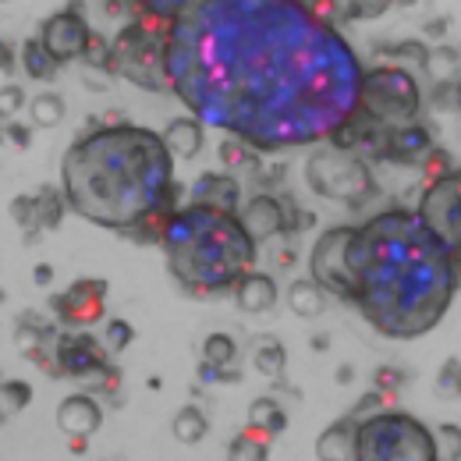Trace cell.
<instances>
[{
	"mask_svg": "<svg viewBox=\"0 0 461 461\" xmlns=\"http://www.w3.org/2000/svg\"><path fill=\"white\" fill-rule=\"evenodd\" d=\"M40 40H43V47L54 54L58 64H71V60H86V54L93 50L96 32H93L89 22L82 18V4L75 0L71 7L50 14V18L40 25Z\"/></svg>",
	"mask_w": 461,
	"mask_h": 461,
	"instance_id": "obj_12",
	"label": "cell"
},
{
	"mask_svg": "<svg viewBox=\"0 0 461 461\" xmlns=\"http://www.w3.org/2000/svg\"><path fill=\"white\" fill-rule=\"evenodd\" d=\"M249 426H259V429L281 437L285 426H288V415H285V408L274 398H256V402L249 404Z\"/></svg>",
	"mask_w": 461,
	"mask_h": 461,
	"instance_id": "obj_30",
	"label": "cell"
},
{
	"mask_svg": "<svg viewBox=\"0 0 461 461\" xmlns=\"http://www.w3.org/2000/svg\"><path fill=\"white\" fill-rule=\"evenodd\" d=\"M22 68H25L29 78H36V82H50V78L58 75L60 64L54 60V54L43 47L40 36H29V40L22 43Z\"/></svg>",
	"mask_w": 461,
	"mask_h": 461,
	"instance_id": "obj_25",
	"label": "cell"
},
{
	"mask_svg": "<svg viewBox=\"0 0 461 461\" xmlns=\"http://www.w3.org/2000/svg\"><path fill=\"white\" fill-rule=\"evenodd\" d=\"M234 302H238L241 312H252V316L270 312V309L277 305V281H274L270 274H263V270H252V274H245V277L238 281Z\"/></svg>",
	"mask_w": 461,
	"mask_h": 461,
	"instance_id": "obj_21",
	"label": "cell"
},
{
	"mask_svg": "<svg viewBox=\"0 0 461 461\" xmlns=\"http://www.w3.org/2000/svg\"><path fill=\"white\" fill-rule=\"evenodd\" d=\"M131 341H135V327H131L128 320H111V323H107V330H104V345L111 348V355L124 351Z\"/></svg>",
	"mask_w": 461,
	"mask_h": 461,
	"instance_id": "obj_36",
	"label": "cell"
},
{
	"mask_svg": "<svg viewBox=\"0 0 461 461\" xmlns=\"http://www.w3.org/2000/svg\"><path fill=\"white\" fill-rule=\"evenodd\" d=\"M199 0H131V11L139 18H149V22H164L174 25L177 18H185Z\"/></svg>",
	"mask_w": 461,
	"mask_h": 461,
	"instance_id": "obj_27",
	"label": "cell"
},
{
	"mask_svg": "<svg viewBox=\"0 0 461 461\" xmlns=\"http://www.w3.org/2000/svg\"><path fill=\"white\" fill-rule=\"evenodd\" d=\"M167 68L188 114L259 153L334 139L366 75L312 0H199L171 25Z\"/></svg>",
	"mask_w": 461,
	"mask_h": 461,
	"instance_id": "obj_1",
	"label": "cell"
},
{
	"mask_svg": "<svg viewBox=\"0 0 461 461\" xmlns=\"http://www.w3.org/2000/svg\"><path fill=\"white\" fill-rule=\"evenodd\" d=\"M348 263L351 305L391 341H415L440 327L461 285L458 256L404 206L380 210L351 230Z\"/></svg>",
	"mask_w": 461,
	"mask_h": 461,
	"instance_id": "obj_2",
	"label": "cell"
},
{
	"mask_svg": "<svg viewBox=\"0 0 461 461\" xmlns=\"http://www.w3.org/2000/svg\"><path fill=\"white\" fill-rule=\"evenodd\" d=\"M0 68H4V75H11V68H14V50H11V43L0 47Z\"/></svg>",
	"mask_w": 461,
	"mask_h": 461,
	"instance_id": "obj_40",
	"label": "cell"
},
{
	"mask_svg": "<svg viewBox=\"0 0 461 461\" xmlns=\"http://www.w3.org/2000/svg\"><path fill=\"white\" fill-rule=\"evenodd\" d=\"M351 230L348 224L327 228L309 252V274L320 288L341 302H351V263H348V245H351Z\"/></svg>",
	"mask_w": 461,
	"mask_h": 461,
	"instance_id": "obj_11",
	"label": "cell"
},
{
	"mask_svg": "<svg viewBox=\"0 0 461 461\" xmlns=\"http://www.w3.org/2000/svg\"><path fill=\"white\" fill-rule=\"evenodd\" d=\"M285 362H288V355H285V345H281L277 338H259V345L252 351V366H256L263 376L277 380V376L285 373Z\"/></svg>",
	"mask_w": 461,
	"mask_h": 461,
	"instance_id": "obj_31",
	"label": "cell"
},
{
	"mask_svg": "<svg viewBox=\"0 0 461 461\" xmlns=\"http://www.w3.org/2000/svg\"><path fill=\"white\" fill-rule=\"evenodd\" d=\"M167 270L177 288L188 294H224L252 274L259 241L249 234L238 213L185 203L177 206L160 238Z\"/></svg>",
	"mask_w": 461,
	"mask_h": 461,
	"instance_id": "obj_4",
	"label": "cell"
},
{
	"mask_svg": "<svg viewBox=\"0 0 461 461\" xmlns=\"http://www.w3.org/2000/svg\"><path fill=\"white\" fill-rule=\"evenodd\" d=\"M25 104V93L22 86H4V96H0V107H4V117H14L18 107Z\"/></svg>",
	"mask_w": 461,
	"mask_h": 461,
	"instance_id": "obj_39",
	"label": "cell"
},
{
	"mask_svg": "<svg viewBox=\"0 0 461 461\" xmlns=\"http://www.w3.org/2000/svg\"><path fill=\"white\" fill-rule=\"evenodd\" d=\"M437 433L408 411H373L358 419V461H433Z\"/></svg>",
	"mask_w": 461,
	"mask_h": 461,
	"instance_id": "obj_6",
	"label": "cell"
},
{
	"mask_svg": "<svg viewBox=\"0 0 461 461\" xmlns=\"http://www.w3.org/2000/svg\"><path fill=\"white\" fill-rule=\"evenodd\" d=\"M404 380H408V376H404L402 369H394V366H384V369H376V376H373V387L394 398V394H398V391L404 387Z\"/></svg>",
	"mask_w": 461,
	"mask_h": 461,
	"instance_id": "obj_37",
	"label": "cell"
},
{
	"mask_svg": "<svg viewBox=\"0 0 461 461\" xmlns=\"http://www.w3.org/2000/svg\"><path fill=\"white\" fill-rule=\"evenodd\" d=\"M433 135L429 128L415 117L408 124H394L384 131V142H380V153L376 160H391V164H404V167H415V164H426V157L433 153Z\"/></svg>",
	"mask_w": 461,
	"mask_h": 461,
	"instance_id": "obj_14",
	"label": "cell"
},
{
	"mask_svg": "<svg viewBox=\"0 0 461 461\" xmlns=\"http://www.w3.org/2000/svg\"><path fill=\"white\" fill-rule=\"evenodd\" d=\"M60 192L82 221L124 238L146 224L164 203L181 199L174 153L164 131L142 124H100L78 135L60 160Z\"/></svg>",
	"mask_w": 461,
	"mask_h": 461,
	"instance_id": "obj_3",
	"label": "cell"
},
{
	"mask_svg": "<svg viewBox=\"0 0 461 461\" xmlns=\"http://www.w3.org/2000/svg\"><path fill=\"white\" fill-rule=\"evenodd\" d=\"M167 43H171V25L135 14L111 43V75L146 93H171Z\"/></svg>",
	"mask_w": 461,
	"mask_h": 461,
	"instance_id": "obj_5",
	"label": "cell"
},
{
	"mask_svg": "<svg viewBox=\"0 0 461 461\" xmlns=\"http://www.w3.org/2000/svg\"><path fill=\"white\" fill-rule=\"evenodd\" d=\"M323 294L327 291L320 288L312 277H305V281H294L288 291V305L294 316H302V320H312V316H320L323 312Z\"/></svg>",
	"mask_w": 461,
	"mask_h": 461,
	"instance_id": "obj_29",
	"label": "cell"
},
{
	"mask_svg": "<svg viewBox=\"0 0 461 461\" xmlns=\"http://www.w3.org/2000/svg\"><path fill=\"white\" fill-rule=\"evenodd\" d=\"M238 217H241V224L249 228V234L263 245V241H270V238H277L281 230H288V210H285V203L281 199H274V195H256V199H249L241 210H238Z\"/></svg>",
	"mask_w": 461,
	"mask_h": 461,
	"instance_id": "obj_16",
	"label": "cell"
},
{
	"mask_svg": "<svg viewBox=\"0 0 461 461\" xmlns=\"http://www.w3.org/2000/svg\"><path fill=\"white\" fill-rule=\"evenodd\" d=\"M100 426H104V408L93 394H71L58 404V429L68 440L71 437L89 440Z\"/></svg>",
	"mask_w": 461,
	"mask_h": 461,
	"instance_id": "obj_17",
	"label": "cell"
},
{
	"mask_svg": "<svg viewBox=\"0 0 461 461\" xmlns=\"http://www.w3.org/2000/svg\"><path fill=\"white\" fill-rule=\"evenodd\" d=\"M188 203L238 213V210H241V185H238L234 174H203V177H195V185L188 188Z\"/></svg>",
	"mask_w": 461,
	"mask_h": 461,
	"instance_id": "obj_19",
	"label": "cell"
},
{
	"mask_svg": "<svg viewBox=\"0 0 461 461\" xmlns=\"http://www.w3.org/2000/svg\"><path fill=\"white\" fill-rule=\"evenodd\" d=\"M419 107H422V89L415 71H408L402 64L366 68L355 111H362L380 124H408L419 117Z\"/></svg>",
	"mask_w": 461,
	"mask_h": 461,
	"instance_id": "obj_8",
	"label": "cell"
},
{
	"mask_svg": "<svg viewBox=\"0 0 461 461\" xmlns=\"http://www.w3.org/2000/svg\"><path fill=\"white\" fill-rule=\"evenodd\" d=\"M32 128H36L32 121H29V124H22V121H14V117H7V121H4V135H7V139L18 146V149H25V146H29Z\"/></svg>",
	"mask_w": 461,
	"mask_h": 461,
	"instance_id": "obj_38",
	"label": "cell"
},
{
	"mask_svg": "<svg viewBox=\"0 0 461 461\" xmlns=\"http://www.w3.org/2000/svg\"><path fill=\"white\" fill-rule=\"evenodd\" d=\"M64 206H68L64 192H58L54 185H47V188H40L36 195H18V199L11 203V217H14L18 228L25 230V238H32V230L40 234V230L58 228Z\"/></svg>",
	"mask_w": 461,
	"mask_h": 461,
	"instance_id": "obj_15",
	"label": "cell"
},
{
	"mask_svg": "<svg viewBox=\"0 0 461 461\" xmlns=\"http://www.w3.org/2000/svg\"><path fill=\"white\" fill-rule=\"evenodd\" d=\"M270 440H274V433H267V429H259V426H245V429L230 440L228 455L234 461H267L270 458Z\"/></svg>",
	"mask_w": 461,
	"mask_h": 461,
	"instance_id": "obj_24",
	"label": "cell"
},
{
	"mask_svg": "<svg viewBox=\"0 0 461 461\" xmlns=\"http://www.w3.org/2000/svg\"><path fill=\"white\" fill-rule=\"evenodd\" d=\"M206 433H210V419H206V411H203V408L185 404V408L174 415V440H177V444L195 447Z\"/></svg>",
	"mask_w": 461,
	"mask_h": 461,
	"instance_id": "obj_26",
	"label": "cell"
},
{
	"mask_svg": "<svg viewBox=\"0 0 461 461\" xmlns=\"http://www.w3.org/2000/svg\"><path fill=\"white\" fill-rule=\"evenodd\" d=\"M312 4H316V11H320L323 18H330L334 25L380 18V14L391 7V0H312Z\"/></svg>",
	"mask_w": 461,
	"mask_h": 461,
	"instance_id": "obj_23",
	"label": "cell"
},
{
	"mask_svg": "<svg viewBox=\"0 0 461 461\" xmlns=\"http://www.w3.org/2000/svg\"><path fill=\"white\" fill-rule=\"evenodd\" d=\"M64 96L58 93H36V100H29V121L36 128H58L64 121Z\"/></svg>",
	"mask_w": 461,
	"mask_h": 461,
	"instance_id": "obj_32",
	"label": "cell"
},
{
	"mask_svg": "<svg viewBox=\"0 0 461 461\" xmlns=\"http://www.w3.org/2000/svg\"><path fill=\"white\" fill-rule=\"evenodd\" d=\"M437 391L444 398H461V358H444L437 373Z\"/></svg>",
	"mask_w": 461,
	"mask_h": 461,
	"instance_id": "obj_35",
	"label": "cell"
},
{
	"mask_svg": "<svg viewBox=\"0 0 461 461\" xmlns=\"http://www.w3.org/2000/svg\"><path fill=\"white\" fill-rule=\"evenodd\" d=\"M391 4H402V7H415L419 0H391Z\"/></svg>",
	"mask_w": 461,
	"mask_h": 461,
	"instance_id": "obj_43",
	"label": "cell"
},
{
	"mask_svg": "<svg viewBox=\"0 0 461 461\" xmlns=\"http://www.w3.org/2000/svg\"><path fill=\"white\" fill-rule=\"evenodd\" d=\"M221 164H224V171H241V174H259L263 167V160H259V149H252L249 142H241V139H234L228 135V142H221Z\"/></svg>",
	"mask_w": 461,
	"mask_h": 461,
	"instance_id": "obj_28",
	"label": "cell"
},
{
	"mask_svg": "<svg viewBox=\"0 0 461 461\" xmlns=\"http://www.w3.org/2000/svg\"><path fill=\"white\" fill-rule=\"evenodd\" d=\"M29 402H32V387H29L25 380H7V384L0 387V411H4V422H7L11 415H18Z\"/></svg>",
	"mask_w": 461,
	"mask_h": 461,
	"instance_id": "obj_33",
	"label": "cell"
},
{
	"mask_svg": "<svg viewBox=\"0 0 461 461\" xmlns=\"http://www.w3.org/2000/svg\"><path fill=\"white\" fill-rule=\"evenodd\" d=\"M50 309H54L60 327H71V330L93 327L104 320V309H107V281L104 277H78L75 285H68L60 294L50 298Z\"/></svg>",
	"mask_w": 461,
	"mask_h": 461,
	"instance_id": "obj_13",
	"label": "cell"
},
{
	"mask_svg": "<svg viewBox=\"0 0 461 461\" xmlns=\"http://www.w3.org/2000/svg\"><path fill=\"white\" fill-rule=\"evenodd\" d=\"M32 277H36V281H40V285H50V277H54V267H47V263H40V267H36V274H32Z\"/></svg>",
	"mask_w": 461,
	"mask_h": 461,
	"instance_id": "obj_41",
	"label": "cell"
},
{
	"mask_svg": "<svg viewBox=\"0 0 461 461\" xmlns=\"http://www.w3.org/2000/svg\"><path fill=\"white\" fill-rule=\"evenodd\" d=\"M437 458H447V461L461 458V426L458 422H440V426H437Z\"/></svg>",
	"mask_w": 461,
	"mask_h": 461,
	"instance_id": "obj_34",
	"label": "cell"
},
{
	"mask_svg": "<svg viewBox=\"0 0 461 461\" xmlns=\"http://www.w3.org/2000/svg\"><path fill=\"white\" fill-rule=\"evenodd\" d=\"M415 213L437 234V241L444 249L461 256V167H451V171L422 181V195H419Z\"/></svg>",
	"mask_w": 461,
	"mask_h": 461,
	"instance_id": "obj_10",
	"label": "cell"
},
{
	"mask_svg": "<svg viewBox=\"0 0 461 461\" xmlns=\"http://www.w3.org/2000/svg\"><path fill=\"white\" fill-rule=\"evenodd\" d=\"M238 362V345L230 334H210L203 341V369H199V380L206 384H238L241 373L230 369Z\"/></svg>",
	"mask_w": 461,
	"mask_h": 461,
	"instance_id": "obj_18",
	"label": "cell"
},
{
	"mask_svg": "<svg viewBox=\"0 0 461 461\" xmlns=\"http://www.w3.org/2000/svg\"><path fill=\"white\" fill-rule=\"evenodd\" d=\"M455 93H458V111H461V78H458V86H455Z\"/></svg>",
	"mask_w": 461,
	"mask_h": 461,
	"instance_id": "obj_44",
	"label": "cell"
},
{
	"mask_svg": "<svg viewBox=\"0 0 461 461\" xmlns=\"http://www.w3.org/2000/svg\"><path fill=\"white\" fill-rule=\"evenodd\" d=\"M316 455L323 461H358V415L348 411L330 422L316 440Z\"/></svg>",
	"mask_w": 461,
	"mask_h": 461,
	"instance_id": "obj_20",
	"label": "cell"
},
{
	"mask_svg": "<svg viewBox=\"0 0 461 461\" xmlns=\"http://www.w3.org/2000/svg\"><path fill=\"white\" fill-rule=\"evenodd\" d=\"M124 4H131V0H107V11H111V14H117Z\"/></svg>",
	"mask_w": 461,
	"mask_h": 461,
	"instance_id": "obj_42",
	"label": "cell"
},
{
	"mask_svg": "<svg viewBox=\"0 0 461 461\" xmlns=\"http://www.w3.org/2000/svg\"><path fill=\"white\" fill-rule=\"evenodd\" d=\"M305 181L316 195L334 199V203H348V206H362L366 199L376 195V177L369 171V164L355 149H341L334 142L320 146L309 157Z\"/></svg>",
	"mask_w": 461,
	"mask_h": 461,
	"instance_id": "obj_7",
	"label": "cell"
},
{
	"mask_svg": "<svg viewBox=\"0 0 461 461\" xmlns=\"http://www.w3.org/2000/svg\"><path fill=\"white\" fill-rule=\"evenodd\" d=\"M164 142L171 146L174 160H195L206 146V124L199 117H174L164 128Z\"/></svg>",
	"mask_w": 461,
	"mask_h": 461,
	"instance_id": "obj_22",
	"label": "cell"
},
{
	"mask_svg": "<svg viewBox=\"0 0 461 461\" xmlns=\"http://www.w3.org/2000/svg\"><path fill=\"white\" fill-rule=\"evenodd\" d=\"M54 358H58L60 376L82 380L93 387V394L111 398V404H121V369L111 362V348L104 345V338L96 341L93 334H58L54 341Z\"/></svg>",
	"mask_w": 461,
	"mask_h": 461,
	"instance_id": "obj_9",
	"label": "cell"
}]
</instances>
